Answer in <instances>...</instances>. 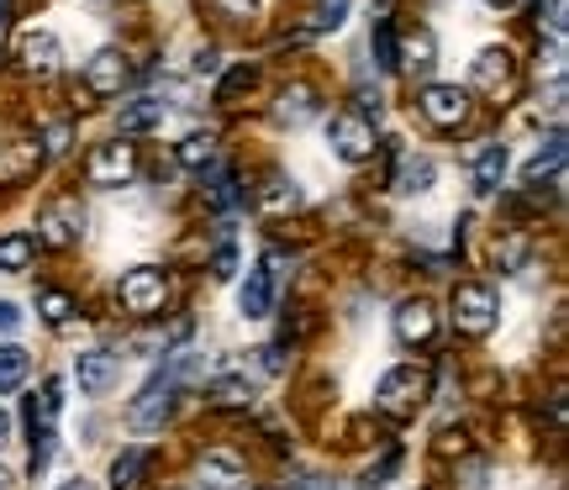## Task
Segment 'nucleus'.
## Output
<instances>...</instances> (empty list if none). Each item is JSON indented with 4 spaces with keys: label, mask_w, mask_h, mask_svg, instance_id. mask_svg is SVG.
I'll return each instance as SVG.
<instances>
[{
    "label": "nucleus",
    "mask_w": 569,
    "mask_h": 490,
    "mask_svg": "<svg viewBox=\"0 0 569 490\" xmlns=\"http://www.w3.org/2000/svg\"><path fill=\"white\" fill-rule=\"evenodd\" d=\"M27 374H32V359H27V348L6 343L0 348V396H17L27 386Z\"/></svg>",
    "instance_id": "6ab92c4d"
},
{
    "label": "nucleus",
    "mask_w": 569,
    "mask_h": 490,
    "mask_svg": "<svg viewBox=\"0 0 569 490\" xmlns=\"http://www.w3.org/2000/svg\"><path fill=\"white\" fill-rule=\"evenodd\" d=\"M59 490H96L90 480H69V486H59Z\"/></svg>",
    "instance_id": "58836bf2"
},
{
    "label": "nucleus",
    "mask_w": 569,
    "mask_h": 490,
    "mask_svg": "<svg viewBox=\"0 0 569 490\" xmlns=\"http://www.w3.org/2000/svg\"><path fill=\"white\" fill-rule=\"evenodd\" d=\"M38 311H42V317H48L53 327H63L69 317H74V301H69L63 290H42V296H38Z\"/></svg>",
    "instance_id": "393cba45"
},
{
    "label": "nucleus",
    "mask_w": 569,
    "mask_h": 490,
    "mask_svg": "<svg viewBox=\"0 0 569 490\" xmlns=\"http://www.w3.org/2000/svg\"><path fill=\"white\" fill-rule=\"evenodd\" d=\"M211 269H217V280H232V274H238V248L222 243L217 248V259H211Z\"/></svg>",
    "instance_id": "7c9ffc66"
},
{
    "label": "nucleus",
    "mask_w": 569,
    "mask_h": 490,
    "mask_svg": "<svg viewBox=\"0 0 569 490\" xmlns=\"http://www.w3.org/2000/svg\"><path fill=\"white\" fill-rule=\"evenodd\" d=\"M180 163L184 169H196V174H206L211 163H217V138L211 132H190L180 143Z\"/></svg>",
    "instance_id": "412c9836"
},
{
    "label": "nucleus",
    "mask_w": 569,
    "mask_h": 490,
    "mask_svg": "<svg viewBox=\"0 0 569 490\" xmlns=\"http://www.w3.org/2000/svg\"><path fill=\"white\" fill-rule=\"evenodd\" d=\"M549 32H565V0H553L549 6Z\"/></svg>",
    "instance_id": "c9c22d12"
},
{
    "label": "nucleus",
    "mask_w": 569,
    "mask_h": 490,
    "mask_svg": "<svg viewBox=\"0 0 569 490\" xmlns=\"http://www.w3.org/2000/svg\"><path fill=\"white\" fill-rule=\"evenodd\" d=\"M432 53H438V42H432V32H417V38H407V59L396 63V69L427 74V69H432Z\"/></svg>",
    "instance_id": "5701e85b"
},
{
    "label": "nucleus",
    "mask_w": 569,
    "mask_h": 490,
    "mask_svg": "<svg viewBox=\"0 0 569 490\" xmlns=\"http://www.w3.org/2000/svg\"><path fill=\"white\" fill-rule=\"evenodd\" d=\"M490 6H511V0H490Z\"/></svg>",
    "instance_id": "ea45409f"
},
{
    "label": "nucleus",
    "mask_w": 569,
    "mask_h": 490,
    "mask_svg": "<svg viewBox=\"0 0 569 490\" xmlns=\"http://www.w3.org/2000/svg\"><path fill=\"white\" fill-rule=\"evenodd\" d=\"M269 301H274V274H269V264L248 269L243 290H238V311H243V317H269Z\"/></svg>",
    "instance_id": "2eb2a0df"
},
{
    "label": "nucleus",
    "mask_w": 569,
    "mask_h": 490,
    "mask_svg": "<svg viewBox=\"0 0 569 490\" xmlns=\"http://www.w3.org/2000/svg\"><path fill=\"white\" fill-rule=\"evenodd\" d=\"M327 143H332V153L343 163H365L375 153V127L359 111H343V117H332V127H327Z\"/></svg>",
    "instance_id": "0eeeda50"
},
{
    "label": "nucleus",
    "mask_w": 569,
    "mask_h": 490,
    "mask_svg": "<svg viewBox=\"0 0 569 490\" xmlns=\"http://www.w3.org/2000/svg\"><path fill=\"white\" fill-rule=\"evenodd\" d=\"M196 474H201V490H238L248 470H243V459H238L232 449H211Z\"/></svg>",
    "instance_id": "f8f14e48"
},
{
    "label": "nucleus",
    "mask_w": 569,
    "mask_h": 490,
    "mask_svg": "<svg viewBox=\"0 0 569 490\" xmlns=\"http://www.w3.org/2000/svg\"><path fill=\"white\" fill-rule=\"evenodd\" d=\"M343 17H348V0H322L311 27H317V32H332V27H343Z\"/></svg>",
    "instance_id": "c756f323"
},
{
    "label": "nucleus",
    "mask_w": 569,
    "mask_h": 490,
    "mask_svg": "<svg viewBox=\"0 0 569 490\" xmlns=\"http://www.w3.org/2000/svg\"><path fill=\"white\" fill-rule=\"evenodd\" d=\"M469 174H475V190H496L501 174H507V148L501 143H475L469 148Z\"/></svg>",
    "instance_id": "4468645a"
},
{
    "label": "nucleus",
    "mask_w": 569,
    "mask_h": 490,
    "mask_svg": "<svg viewBox=\"0 0 569 490\" xmlns=\"http://www.w3.org/2000/svg\"><path fill=\"white\" fill-rule=\"evenodd\" d=\"M217 6H222V11H227V17H253V11H259V0H217Z\"/></svg>",
    "instance_id": "473e14b6"
},
{
    "label": "nucleus",
    "mask_w": 569,
    "mask_h": 490,
    "mask_svg": "<svg viewBox=\"0 0 569 490\" xmlns=\"http://www.w3.org/2000/svg\"><path fill=\"white\" fill-rule=\"evenodd\" d=\"M259 490H280V486H259Z\"/></svg>",
    "instance_id": "a19ab883"
},
{
    "label": "nucleus",
    "mask_w": 569,
    "mask_h": 490,
    "mask_svg": "<svg viewBox=\"0 0 569 490\" xmlns=\"http://www.w3.org/2000/svg\"><path fill=\"white\" fill-rule=\"evenodd\" d=\"M17 486V480H11V470H6V464H0V490H11Z\"/></svg>",
    "instance_id": "4c0bfd02"
},
{
    "label": "nucleus",
    "mask_w": 569,
    "mask_h": 490,
    "mask_svg": "<svg viewBox=\"0 0 569 490\" xmlns=\"http://www.w3.org/2000/svg\"><path fill=\"white\" fill-rule=\"evenodd\" d=\"M427 396V374L417 364H396L386 369V380H380V390H375V401H380V411H390V417H407L417 401Z\"/></svg>",
    "instance_id": "20e7f679"
},
{
    "label": "nucleus",
    "mask_w": 569,
    "mask_h": 490,
    "mask_svg": "<svg viewBox=\"0 0 569 490\" xmlns=\"http://www.w3.org/2000/svg\"><path fill=\"white\" fill-rule=\"evenodd\" d=\"M159 122H163V101H153V96L127 101L122 111H117V127H122V132H153Z\"/></svg>",
    "instance_id": "a211bd4d"
},
{
    "label": "nucleus",
    "mask_w": 569,
    "mask_h": 490,
    "mask_svg": "<svg viewBox=\"0 0 569 490\" xmlns=\"http://www.w3.org/2000/svg\"><path fill=\"white\" fill-rule=\"evenodd\" d=\"M375 59L380 69H396V27L390 21H375Z\"/></svg>",
    "instance_id": "c85d7f7f"
},
{
    "label": "nucleus",
    "mask_w": 569,
    "mask_h": 490,
    "mask_svg": "<svg viewBox=\"0 0 569 490\" xmlns=\"http://www.w3.org/2000/svg\"><path fill=\"white\" fill-rule=\"evenodd\" d=\"M32 253H38V243H32L27 232H6V238H0V269H6V274H21V269L32 264Z\"/></svg>",
    "instance_id": "aec40b11"
},
{
    "label": "nucleus",
    "mask_w": 569,
    "mask_h": 490,
    "mask_svg": "<svg viewBox=\"0 0 569 490\" xmlns=\"http://www.w3.org/2000/svg\"><path fill=\"white\" fill-rule=\"evenodd\" d=\"M417 106H422V117L432 127H465L469 122V90H459V84H422Z\"/></svg>",
    "instance_id": "6e6552de"
},
{
    "label": "nucleus",
    "mask_w": 569,
    "mask_h": 490,
    "mask_svg": "<svg viewBox=\"0 0 569 490\" xmlns=\"http://www.w3.org/2000/svg\"><path fill=\"white\" fill-rule=\"evenodd\" d=\"M122 307L132 311V317H153V311H163V296H169V274L153 264H138L122 274Z\"/></svg>",
    "instance_id": "f03ea898"
},
{
    "label": "nucleus",
    "mask_w": 569,
    "mask_h": 490,
    "mask_svg": "<svg viewBox=\"0 0 569 490\" xmlns=\"http://www.w3.org/2000/svg\"><path fill=\"white\" fill-rule=\"evenodd\" d=\"M306 117H311V90H306V84H296V90H284V96H280V122L301 127Z\"/></svg>",
    "instance_id": "b1692460"
},
{
    "label": "nucleus",
    "mask_w": 569,
    "mask_h": 490,
    "mask_svg": "<svg viewBox=\"0 0 569 490\" xmlns=\"http://www.w3.org/2000/svg\"><path fill=\"white\" fill-rule=\"evenodd\" d=\"M559 174H565V138H553L549 153H538V159L528 163V184H543V180L559 184Z\"/></svg>",
    "instance_id": "4be33fe9"
},
{
    "label": "nucleus",
    "mask_w": 569,
    "mask_h": 490,
    "mask_svg": "<svg viewBox=\"0 0 569 490\" xmlns=\"http://www.w3.org/2000/svg\"><path fill=\"white\" fill-rule=\"evenodd\" d=\"M184 359H174L169 369H159L148 386L138 390V401L127 407V428L132 432H153V428H163V417H169V407H174V386H180V374H184Z\"/></svg>",
    "instance_id": "f257e3e1"
},
{
    "label": "nucleus",
    "mask_w": 569,
    "mask_h": 490,
    "mask_svg": "<svg viewBox=\"0 0 569 490\" xmlns=\"http://www.w3.org/2000/svg\"><path fill=\"white\" fill-rule=\"evenodd\" d=\"M74 380H80L84 396L111 390V380H117V353H111V348H90V353H80V359H74Z\"/></svg>",
    "instance_id": "9b49d317"
},
{
    "label": "nucleus",
    "mask_w": 569,
    "mask_h": 490,
    "mask_svg": "<svg viewBox=\"0 0 569 490\" xmlns=\"http://www.w3.org/2000/svg\"><path fill=\"white\" fill-rule=\"evenodd\" d=\"M211 396H217L222 407H243V401H253V386H248V380H232V374H227V380H217V386H211Z\"/></svg>",
    "instance_id": "a878e982"
},
{
    "label": "nucleus",
    "mask_w": 569,
    "mask_h": 490,
    "mask_svg": "<svg viewBox=\"0 0 569 490\" xmlns=\"http://www.w3.org/2000/svg\"><path fill=\"white\" fill-rule=\"evenodd\" d=\"M217 69H222V63H217V53H211V48H206V53H196V74H217Z\"/></svg>",
    "instance_id": "72a5a7b5"
},
{
    "label": "nucleus",
    "mask_w": 569,
    "mask_h": 490,
    "mask_svg": "<svg viewBox=\"0 0 569 490\" xmlns=\"http://www.w3.org/2000/svg\"><path fill=\"white\" fill-rule=\"evenodd\" d=\"M84 227H90V217H84L80 196H59V201H48L38 211L42 243H53V248H69L74 238H84Z\"/></svg>",
    "instance_id": "7ed1b4c3"
},
{
    "label": "nucleus",
    "mask_w": 569,
    "mask_h": 490,
    "mask_svg": "<svg viewBox=\"0 0 569 490\" xmlns=\"http://www.w3.org/2000/svg\"><path fill=\"white\" fill-rule=\"evenodd\" d=\"M438 332V311H432V301L427 296H411V301H401L396 307V338L407 348H417V343H427Z\"/></svg>",
    "instance_id": "1a4fd4ad"
},
{
    "label": "nucleus",
    "mask_w": 569,
    "mask_h": 490,
    "mask_svg": "<svg viewBox=\"0 0 569 490\" xmlns=\"http://www.w3.org/2000/svg\"><path fill=\"white\" fill-rule=\"evenodd\" d=\"M432 180H438V163L422 159V153H407L401 169H396V190L401 196H422V190H432Z\"/></svg>",
    "instance_id": "f3484780"
},
{
    "label": "nucleus",
    "mask_w": 569,
    "mask_h": 490,
    "mask_svg": "<svg viewBox=\"0 0 569 490\" xmlns=\"http://www.w3.org/2000/svg\"><path fill=\"white\" fill-rule=\"evenodd\" d=\"M0 11H6V0H0Z\"/></svg>",
    "instance_id": "79ce46f5"
},
{
    "label": "nucleus",
    "mask_w": 569,
    "mask_h": 490,
    "mask_svg": "<svg viewBox=\"0 0 569 490\" xmlns=\"http://www.w3.org/2000/svg\"><path fill=\"white\" fill-rule=\"evenodd\" d=\"M21 327V307L17 301H0V332H17Z\"/></svg>",
    "instance_id": "2f4dec72"
},
{
    "label": "nucleus",
    "mask_w": 569,
    "mask_h": 490,
    "mask_svg": "<svg viewBox=\"0 0 569 490\" xmlns=\"http://www.w3.org/2000/svg\"><path fill=\"white\" fill-rule=\"evenodd\" d=\"M511 80H517V59H511L507 48H486V53L475 59V84H480V90L501 96Z\"/></svg>",
    "instance_id": "ddd939ff"
},
{
    "label": "nucleus",
    "mask_w": 569,
    "mask_h": 490,
    "mask_svg": "<svg viewBox=\"0 0 569 490\" xmlns=\"http://www.w3.org/2000/svg\"><path fill=\"white\" fill-rule=\"evenodd\" d=\"M138 470H142V453L132 449V453H122L117 464H111V490H132V480H138Z\"/></svg>",
    "instance_id": "cd10ccee"
},
{
    "label": "nucleus",
    "mask_w": 569,
    "mask_h": 490,
    "mask_svg": "<svg viewBox=\"0 0 569 490\" xmlns=\"http://www.w3.org/2000/svg\"><path fill=\"white\" fill-rule=\"evenodd\" d=\"M132 174H138V159H132L127 143H101V148H90V159H84V180L101 184V190H117Z\"/></svg>",
    "instance_id": "39448f33"
},
{
    "label": "nucleus",
    "mask_w": 569,
    "mask_h": 490,
    "mask_svg": "<svg viewBox=\"0 0 569 490\" xmlns=\"http://www.w3.org/2000/svg\"><path fill=\"white\" fill-rule=\"evenodd\" d=\"M21 63H27L32 74H53L63 63L59 38H53V32H27V38H21Z\"/></svg>",
    "instance_id": "dca6fc26"
},
{
    "label": "nucleus",
    "mask_w": 569,
    "mask_h": 490,
    "mask_svg": "<svg viewBox=\"0 0 569 490\" xmlns=\"http://www.w3.org/2000/svg\"><path fill=\"white\" fill-rule=\"evenodd\" d=\"M6 438H11V417L0 411V449H6Z\"/></svg>",
    "instance_id": "e433bc0d"
},
{
    "label": "nucleus",
    "mask_w": 569,
    "mask_h": 490,
    "mask_svg": "<svg viewBox=\"0 0 569 490\" xmlns=\"http://www.w3.org/2000/svg\"><path fill=\"white\" fill-rule=\"evenodd\" d=\"M63 143H69V127H53L48 132V153H63Z\"/></svg>",
    "instance_id": "f704fd0d"
},
{
    "label": "nucleus",
    "mask_w": 569,
    "mask_h": 490,
    "mask_svg": "<svg viewBox=\"0 0 569 490\" xmlns=\"http://www.w3.org/2000/svg\"><path fill=\"white\" fill-rule=\"evenodd\" d=\"M453 327L469 332V338H480L496 327V290L490 286H459L453 290Z\"/></svg>",
    "instance_id": "423d86ee"
},
{
    "label": "nucleus",
    "mask_w": 569,
    "mask_h": 490,
    "mask_svg": "<svg viewBox=\"0 0 569 490\" xmlns=\"http://www.w3.org/2000/svg\"><path fill=\"white\" fill-rule=\"evenodd\" d=\"M264 206H269V211H296V206H301V196H296V184H290V180H269Z\"/></svg>",
    "instance_id": "bb28decb"
},
{
    "label": "nucleus",
    "mask_w": 569,
    "mask_h": 490,
    "mask_svg": "<svg viewBox=\"0 0 569 490\" xmlns=\"http://www.w3.org/2000/svg\"><path fill=\"white\" fill-rule=\"evenodd\" d=\"M127 74H132V69H127V53H122V48H101L96 59L84 63V84H90L96 96H117V90L127 84Z\"/></svg>",
    "instance_id": "9d476101"
}]
</instances>
